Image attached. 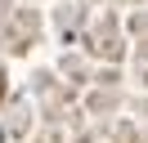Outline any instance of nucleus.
<instances>
[{
    "label": "nucleus",
    "mask_w": 148,
    "mask_h": 143,
    "mask_svg": "<svg viewBox=\"0 0 148 143\" xmlns=\"http://www.w3.org/2000/svg\"><path fill=\"white\" fill-rule=\"evenodd\" d=\"M0 98H5V76H0Z\"/></svg>",
    "instance_id": "1"
}]
</instances>
